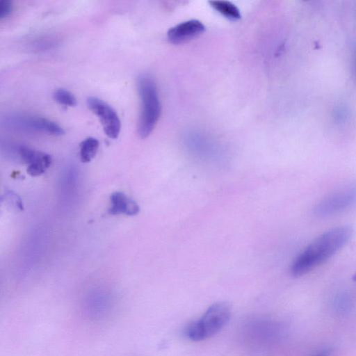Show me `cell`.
I'll list each match as a JSON object with an SVG mask.
<instances>
[{"mask_svg": "<svg viewBox=\"0 0 356 356\" xmlns=\"http://www.w3.org/2000/svg\"><path fill=\"white\" fill-rule=\"evenodd\" d=\"M353 229L343 225L322 234L313 241L294 260L291 268L293 277H300L325 262L351 238Z\"/></svg>", "mask_w": 356, "mask_h": 356, "instance_id": "obj_1", "label": "cell"}, {"mask_svg": "<svg viewBox=\"0 0 356 356\" xmlns=\"http://www.w3.org/2000/svg\"><path fill=\"white\" fill-rule=\"evenodd\" d=\"M137 85L141 101L138 132L140 138H145L152 133L159 120L161 103L156 83L150 76H140Z\"/></svg>", "mask_w": 356, "mask_h": 356, "instance_id": "obj_2", "label": "cell"}, {"mask_svg": "<svg viewBox=\"0 0 356 356\" xmlns=\"http://www.w3.org/2000/svg\"><path fill=\"white\" fill-rule=\"evenodd\" d=\"M230 316L231 308L228 303L216 302L199 319L188 325L185 334L192 341L207 339L222 329L229 321Z\"/></svg>", "mask_w": 356, "mask_h": 356, "instance_id": "obj_3", "label": "cell"}, {"mask_svg": "<svg viewBox=\"0 0 356 356\" xmlns=\"http://www.w3.org/2000/svg\"><path fill=\"white\" fill-rule=\"evenodd\" d=\"M356 202V185L348 186L323 199L314 208V213L325 217L341 212Z\"/></svg>", "mask_w": 356, "mask_h": 356, "instance_id": "obj_4", "label": "cell"}, {"mask_svg": "<svg viewBox=\"0 0 356 356\" xmlns=\"http://www.w3.org/2000/svg\"><path fill=\"white\" fill-rule=\"evenodd\" d=\"M87 105L99 119L105 134L110 138H117L120 131V121L113 108L103 100L90 97Z\"/></svg>", "mask_w": 356, "mask_h": 356, "instance_id": "obj_5", "label": "cell"}, {"mask_svg": "<svg viewBox=\"0 0 356 356\" xmlns=\"http://www.w3.org/2000/svg\"><path fill=\"white\" fill-rule=\"evenodd\" d=\"M5 124L12 129L18 130L41 131L54 136L64 134V130L58 124L40 117L11 115L6 118Z\"/></svg>", "mask_w": 356, "mask_h": 356, "instance_id": "obj_6", "label": "cell"}, {"mask_svg": "<svg viewBox=\"0 0 356 356\" xmlns=\"http://www.w3.org/2000/svg\"><path fill=\"white\" fill-rule=\"evenodd\" d=\"M17 150L22 161L28 165L27 172L31 176L41 175L51 164V156L47 153L25 146H19Z\"/></svg>", "mask_w": 356, "mask_h": 356, "instance_id": "obj_7", "label": "cell"}, {"mask_svg": "<svg viewBox=\"0 0 356 356\" xmlns=\"http://www.w3.org/2000/svg\"><path fill=\"white\" fill-rule=\"evenodd\" d=\"M204 31L205 26L200 21L191 19L170 29L167 36L171 43L180 44L198 36Z\"/></svg>", "mask_w": 356, "mask_h": 356, "instance_id": "obj_8", "label": "cell"}, {"mask_svg": "<svg viewBox=\"0 0 356 356\" xmlns=\"http://www.w3.org/2000/svg\"><path fill=\"white\" fill-rule=\"evenodd\" d=\"M110 200L111 204L108 210L110 214L124 213L127 216H135L140 211L137 203L122 192L113 193Z\"/></svg>", "mask_w": 356, "mask_h": 356, "instance_id": "obj_9", "label": "cell"}, {"mask_svg": "<svg viewBox=\"0 0 356 356\" xmlns=\"http://www.w3.org/2000/svg\"><path fill=\"white\" fill-rule=\"evenodd\" d=\"M209 3L212 8L229 20L236 21L241 18L238 8L229 1H211Z\"/></svg>", "mask_w": 356, "mask_h": 356, "instance_id": "obj_10", "label": "cell"}, {"mask_svg": "<svg viewBox=\"0 0 356 356\" xmlns=\"http://www.w3.org/2000/svg\"><path fill=\"white\" fill-rule=\"evenodd\" d=\"M99 141L89 137L80 143V159L83 163L90 162L96 155L99 148Z\"/></svg>", "mask_w": 356, "mask_h": 356, "instance_id": "obj_11", "label": "cell"}, {"mask_svg": "<svg viewBox=\"0 0 356 356\" xmlns=\"http://www.w3.org/2000/svg\"><path fill=\"white\" fill-rule=\"evenodd\" d=\"M54 99L60 104L67 106L76 105V99L70 91L60 88L55 90L53 94Z\"/></svg>", "mask_w": 356, "mask_h": 356, "instance_id": "obj_12", "label": "cell"}, {"mask_svg": "<svg viewBox=\"0 0 356 356\" xmlns=\"http://www.w3.org/2000/svg\"><path fill=\"white\" fill-rule=\"evenodd\" d=\"M12 3L8 0H0V19L8 17L12 12Z\"/></svg>", "mask_w": 356, "mask_h": 356, "instance_id": "obj_13", "label": "cell"}, {"mask_svg": "<svg viewBox=\"0 0 356 356\" xmlns=\"http://www.w3.org/2000/svg\"><path fill=\"white\" fill-rule=\"evenodd\" d=\"M312 356H332V350L330 349H323L314 353Z\"/></svg>", "mask_w": 356, "mask_h": 356, "instance_id": "obj_14", "label": "cell"}, {"mask_svg": "<svg viewBox=\"0 0 356 356\" xmlns=\"http://www.w3.org/2000/svg\"><path fill=\"white\" fill-rule=\"evenodd\" d=\"M353 280L356 282V273L354 274L353 277Z\"/></svg>", "mask_w": 356, "mask_h": 356, "instance_id": "obj_15", "label": "cell"}, {"mask_svg": "<svg viewBox=\"0 0 356 356\" xmlns=\"http://www.w3.org/2000/svg\"><path fill=\"white\" fill-rule=\"evenodd\" d=\"M356 66V65H355Z\"/></svg>", "mask_w": 356, "mask_h": 356, "instance_id": "obj_16", "label": "cell"}]
</instances>
